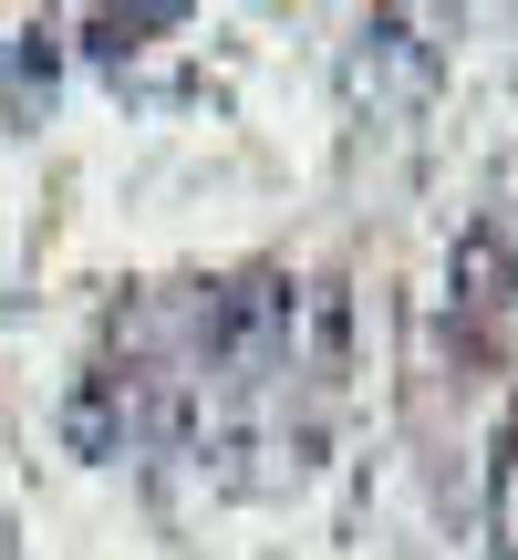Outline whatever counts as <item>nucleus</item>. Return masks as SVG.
<instances>
[{
    "instance_id": "f257e3e1",
    "label": "nucleus",
    "mask_w": 518,
    "mask_h": 560,
    "mask_svg": "<svg viewBox=\"0 0 518 560\" xmlns=\"http://www.w3.org/2000/svg\"><path fill=\"white\" fill-rule=\"evenodd\" d=\"M311 312H321L311 280H291V270H228V280H208V291H198L187 342H198L208 374L270 384V374H291V363H301V322H311Z\"/></svg>"
},
{
    "instance_id": "7ed1b4c3",
    "label": "nucleus",
    "mask_w": 518,
    "mask_h": 560,
    "mask_svg": "<svg viewBox=\"0 0 518 560\" xmlns=\"http://www.w3.org/2000/svg\"><path fill=\"white\" fill-rule=\"evenodd\" d=\"M52 94H62V32L52 21H0V104L42 115Z\"/></svg>"
},
{
    "instance_id": "39448f33",
    "label": "nucleus",
    "mask_w": 518,
    "mask_h": 560,
    "mask_svg": "<svg viewBox=\"0 0 518 560\" xmlns=\"http://www.w3.org/2000/svg\"><path fill=\"white\" fill-rule=\"evenodd\" d=\"M156 32H187V11H177V0H156V11H83V52H94V62L145 52Z\"/></svg>"
},
{
    "instance_id": "20e7f679",
    "label": "nucleus",
    "mask_w": 518,
    "mask_h": 560,
    "mask_svg": "<svg viewBox=\"0 0 518 560\" xmlns=\"http://www.w3.org/2000/svg\"><path fill=\"white\" fill-rule=\"evenodd\" d=\"M457 301H518V208H498V219H478L457 240Z\"/></svg>"
},
{
    "instance_id": "f03ea898",
    "label": "nucleus",
    "mask_w": 518,
    "mask_h": 560,
    "mask_svg": "<svg viewBox=\"0 0 518 560\" xmlns=\"http://www.w3.org/2000/svg\"><path fill=\"white\" fill-rule=\"evenodd\" d=\"M62 436L83 457H125V446H156L177 436V395H166L145 363H94V374L62 395Z\"/></svg>"
}]
</instances>
